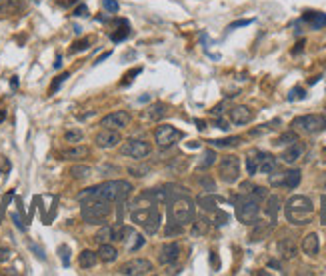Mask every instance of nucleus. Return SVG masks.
<instances>
[{"mask_svg":"<svg viewBox=\"0 0 326 276\" xmlns=\"http://www.w3.org/2000/svg\"><path fill=\"white\" fill-rule=\"evenodd\" d=\"M130 220L136 226H142L146 234H156L160 228V212L158 202L152 190L142 192L130 206Z\"/></svg>","mask_w":326,"mask_h":276,"instance_id":"1","label":"nucleus"},{"mask_svg":"<svg viewBox=\"0 0 326 276\" xmlns=\"http://www.w3.org/2000/svg\"><path fill=\"white\" fill-rule=\"evenodd\" d=\"M132 184L126 180H106L102 184L84 188L82 192L76 194L78 202H86V200H106L112 204H124L126 198L132 194Z\"/></svg>","mask_w":326,"mask_h":276,"instance_id":"2","label":"nucleus"},{"mask_svg":"<svg viewBox=\"0 0 326 276\" xmlns=\"http://www.w3.org/2000/svg\"><path fill=\"white\" fill-rule=\"evenodd\" d=\"M284 216L290 224L294 226H304L312 222V216H314V204L308 196L296 194L290 196L284 204Z\"/></svg>","mask_w":326,"mask_h":276,"instance_id":"3","label":"nucleus"},{"mask_svg":"<svg viewBox=\"0 0 326 276\" xmlns=\"http://www.w3.org/2000/svg\"><path fill=\"white\" fill-rule=\"evenodd\" d=\"M80 216L86 224H94V226H100V224H106L108 216L112 214L114 206L112 202H106V200H86V202H80Z\"/></svg>","mask_w":326,"mask_h":276,"instance_id":"4","label":"nucleus"},{"mask_svg":"<svg viewBox=\"0 0 326 276\" xmlns=\"http://www.w3.org/2000/svg\"><path fill=\"white\" fill-rule=\"evenodd\" d=\"M168 214H170V220H174V222H178L182 226L192 224L196 218V204L188 194L176 196L174 200H170Z\"/></svg>","mask_w":326,"mask_h":276,"instance_id":"5","label":"nucleus"},{"mask_svg":"<svg viewBox=\"0 0 326 276\" xmlns=\"http://www.w3.org/2000/svg\"><path fill=\"white\" fill-rule=\"evenodd\" d=\"M232 200L236 204V218L240 220L242 224L252 226L258 220V216H260V202L252 200V198H248L244 194H236Z\"/></svg>","mask_w":326,"mask_h":276,"instance_id":"6","label":"nucleus"},{"mask_svg":"<svg viewBox=\"0 0 326 276\" xmlns=\"http://www.w3.org/2000/svg\"><path fill=\"white\" fill-rule=\"evenodd\" d=\"M326 128L324 114H304L292 120V130L302 132V134H316Z\"/></svg>","mask_w":326,"mask_h":276,"instance_id":"7","label":"nucleus"},{"mask_svg":"<svg viewBox=\"0 0 326 276\" xmlns=\"http://www.w3.org/2000/svg\"><path fill=\"white\" fill-rule=\"evenodd\" d=\"M218 174H220V180L222 182L234 184L240 178V158L234 156V154L224 156L220 160V164H218Z\"/></svg>","mask_w":326,"mask_h":276,"instance_id":"8","label":"nucleus"},{"mask_svg":"<svg viewBox=\"0 0 326 276\" xmlns=\"http://www.w3.org/2000/svg\"><path fill=\"white\" fill-rule=\"evenodd\" d=\"M150 152H152V144L146 142V140H138V138L122 140V146H120V154L128 156V158H134V160H142Z\"/></svg>","mask_w":326,"mask_h":276,"instance_id":"9","label":"nucleus"},{"mask_svg":"<svg viewBox=\"0 0 326 276\" xmlns=\"http://www.w3.org/2000/svg\"><path fill=\"white\" fill-rule=\"evenodd\" d=\"M182 138V132L170 124H162L154 130V142L160 146V148H166V146H172L174 142H178Z\"/></svg>","mask_w":326,"mask_h":276,"instance_id":"10","label":"nucleus"},{"mask_svg":"<svg viewBox=\"0 0 326 276\" xmlns=\"http://www.w3.org/2000/svg\"><path fill=\"white\" fill-rule=\"evenodd\" d=\"M150 272H152V262L148 258H132L118 268V274L122 276H144Z\"/></svg>","mask_w":326,"mask_h":276,"instance_id":"11","label":"nucleus"},{"mask_svg":"<svg viewBox=\"0 0 326 276\" xmlns=\"http://www.w3.org/2000/svg\"><path fill=\"white\" fill-rule=\"evenodd\" d=\"M128 124H130V114L124 112V110H118V112H110V114H106V116L100 120V126H102V128H110V130H124Z\"/></svg>","mask_w":326,"mask_h":276,"instance_id":"12","label":"nucleus"},{"mask_svg":"<svg viewBox=\"0 0 326 276\" xmlns=\"http://www.w3.org/2000/svg\"><path fill=\"white\" fill-rule=\"evenodd\" d=\"M122 142V136H120V130H110V128H102L100 132H96L94 136V144L98 148H116L118 144Z\"/></svg>","mask_w":326,"mask_h":276,"instance_id":"13","label":"nucleus"},{"mask_svg":"<svg viewBox=\"0 0 326 276\" xmlns=\"http://www.w3.org/2000/svg\"><path fill=\"white\" fill-rule=\"evenodd\" d=\"M180 258V244L178 242H166L158 250V262L162 266H170Z\"/></svg>","mask_w":326,"mask_h":276,"instance_id":"14","label":"nucleus"},{"mask_svg":"<svg viewBox=\"0 0 326 276\" xmlns=\"http://www.w3.org/2000/svg\"><path fill=\"white\" fill-rule=\"evenodd\" d=\"M252 118H254V112H252L248 106H244V104H238V106H232V108H230V120H232V124H236V126H244V124H248Z\"/></svg>","mask_w":326,"mask_h":276,"instance_id":"15","label":"nucleus"},{"mask_svg":"<svg viewBox=\"0 0 326 276\" xmlns=\"http://www.w3.org/2000/svg\"><path fill=\"white\" fill-rule=\"evenodd\" d=\"M254 156H256V162H258V172L270 174V172L276 168V156L274 154L258 150V152H254Z\"/></svg>","mask_w":326,"mask_h":276,"instance_id":"16","label":"nucleus"},{"mask_svg":"<svg viewBox=\"0 0 326 276\" xmlns=\"http://www.w3.org/2000/svg\"><path fill=\"white\" fill-rule=\"evenodd\" d=\"M304 150H306V146H304V142H300V140H296V142H292V144H288L286 146V150L282 152V160L286 162V164H294L298 158H302V154H304Z\"/></svg>","mask_w":326,"mask_h":276,"instance_id":"17","label":"nucleus"},{"mask_svg":"<svg viewBox=\"0 0 326 276\" xmlns=\"http://www.w3.org/2000/svg\"><path fill=\"white\" fill-rule=\"evenodd\" d=\"M278 254H280L284 260H292V258H296V254H298L296 240L290 238V236L280 238V240H278Z\"/></svg>","mask_w":326,"mask_h":276,"instance_id":"18","label":"nucleus"},{"mask_svg":"<svg viewBox=\"0 0 326 276\" xmlns=\"http://www.w3.org/2000/svg\"><path fill=\"white\" fill-rule=\"evenodd\" d=\"M96 254H98V260H100V262L110 264V262H116V258H118V248H116L114 244H110V242H104V244L98 246Z\"/></svg>","mask_w":326,"mask_h":276,"instance_id":"19","label":"nucleus"},{"mask_svg":"<svg viewBox=\"0 0 326 276\" xmlns=\"http://www.w3.org/2000/svg\"><path fill=\"white\" fill-rule=\"evenodd\" d=\"M280 204H282L280 196H276V194H272V196H266V206H264V212H266V216H268V222L276 224V216H278Z\"/></svg>","mask_w":326,"mask_h":276,"instance_id":"20","label":"nucleus"},{"mask_svg":"<svg viewBox=\"0 0 326 276\" xmlns=\"http://www.w3.org/2000/svg\"><path fill=\"white\" fill-rule=\"evenodd\" d=\"M24 8V0H0V16H14Z\"/></svg>","mask_w":326,"mask_h":276,"instance_id":"21","label":"nucleus"},{"mask_svg":"<svg viewBox=\"0 0 326 276\" xmlns=\"http://www.w3.org/2000/svg\"><path fill=\"white\" fill-rule=\"evenodd\" d=\"M88 154H90V148L88 146H80V144H72L70 148L60 150V158L62 160H80V158H86Z\"/></svg>","mask_w":326,"mask_h":276,"instance_id":"22","label":"nucleus"},{"mask_svg":"<svg viewBox=\"0 0 326 276\" xmlns=\"http://www.w3.org/2000/svg\"><path fill=\"white\" fill-rule=\"evenodd\" d=\"M252 226H256L252 232H250V242H260V240H264L268 234H270V230L274 228V224L272 222H268V224H264V222H260V220H256V222L252 224Z\"/></svg>","mask_w":326,"mask_h":276,"instance_id":"23","label":"nucleus"},{"mask_svg":"<svg viewBox=\"0 0 326 276\" xmlns=\"http://www.w3.org/2000/svg\"><path fill=\"white\" fill-rule=\"evenodd\" d=\"M318 248H320V240H318V234L310 232L302 238V252L306 256H316L318 254Z\"/></svg>","mask_w":326,"mask_h":276,"instance_id":"24","label":"nucleus"},{"mask_svg":"<svg viewBox=\"0 0 326 276\" xmlns=\"http://www.w3.org/2000/svg\"><path fill=\"white\" fill-rule=\"evenodd\" d=\"M302 20H304V22H308V24H310V28H314V30H320V28H324V26H326V14H322V12H312V10H306V12L302 14Z\"/></svg>","mask_w":326,"mask_h":276,"instance_id":"25","label":"nucleus"},{"mask_svg":"<svg viewBox=\"0 0 326 276\" xmlns=\"http://www.w3.org/2000/svg\"><path fill=\"white\" fill-rule=\"evenodd\" d=\"M166 114H168L166 104H162V102H156V104H152V106L146 110V118H148V120H160V118H164Z\"/></svg>","mask_w":326,"mask_h":276,"instance_id":"26","label":"nucleus"},{"mask_svg":"<svg viewBox=\"0 0 326 276\" xmlns=\"http://www.w3.org/2000/svg\"><path fill=\"white\" fill-rule=\"evenodd\" d=\"M96 262H98V254L94 252V250H82L80 254H78V264H80V268H92V266H96Z\"/></svg>","mask_w":326,"mask_h":276,"instance_id":"27","label":"nucleus"},{"mask_svg":"<svg viewBox=\"0 0 326 276\" xmlns=\"http://www.w3.org/2000/svg\"><path fill=\"white\" fill-rule=\"evenodd\" d=\"M68 174H70L74 180H86V178L92 174V168L86 166V164H74V166L68 170Z\"/></svg>","mask_w":326,"mask_h":276,"instance_id":"28","label":"nucleus"},{"mask_svg":"<svg viewBox=\"0 0 326 276\" xmlns=\"http://www.w3.org/2000/svg\"><path fill=\"white\" fill-rule=\"evenodd\" d=\"M300 180H302V174H300V170H296V168H292V170H286L284 172V188H296L298 184H300Z\"/></svg>","mask_w":326,"mask_h":276,"instance_id":"29","label":"nucleus"},{"mask_svg":"<svg viewBox=\"0 0 326 276\" xmlns=\"http://www.w3.org/2000/svg\"><path fill=\"white\" fill-rule=\"evenodd\" d=\"M216 202H220V198H216L214 194H200L198 196V204L204 212H212L216 210Z\"/></svg>","mask_w":326,"mask_h":276,"instance_id":"30","label":"nucleus"},{"mask_svg":"<svg viewBox=\"0 0 326 276\" xmlns=\"http://www.w3.org/2000/svg\"><path fill=\"white\" fill-rule=\"evenodd\" d=\"M112 230H114V226H110V224H100V230L94 234V240L98 244L112 242Z\"/></svg>","mask_w":326,"mask_h":276,"instance_id":"31","label":"nucleus"},{"mask_svg":"<svg viewBox=\"0 0 326 276\" xmlns=\"http://www.w3.org/2000/svg\"><path fill=\"white\" fill-rule=\"evenodd\" d=\"M208 226H210V220L208 218H194V222H192V236H200V234H206L208 232Z\"/></svg>","mask_w":326,"mask_h":276,"instance_id":"32","label":"nucleus"},{"mask_svg":"<svg viewBox=\"0 0 326 276\" xmlns=\"http://www.w3.org/2000/svg\"><path fill=\"white\" fill-rule=\"evenodd\" d=\"M242 142L240 136H230V138H220V140H210L212 146L216 148H230V146H238Z\"/></svg>","mask_w":326,"mask_h":276,"instance_id":"33","label":"nucleus"},{"mask_svg":"<svg viewBox=\"0 0 326 276\" xmlns=\"http://www.w3.org/2000/svg\"><path fill=\"white\" fill-rule=\"evenodd\" d=\"M298 140V132L296 130H288V132H282L276 140H274V144L276 146H288V144H292V142H296Z\"/></svg>","mask_w":326,"mask_h":276,"instance_id":"34","label":"nucleus"},{"mask_svg":"<svg viewBox=\"0 0 326 276\" xmlns=\"http://www.w3.org/2000/svg\"><path fill=\"white\" fill-rule=\"evenodd\" d=\"M210 222L214 224V226H224V224H228V214L224 212V210H212V218H210Z\"/></svg>","mask_w":326,"mask_h":276,"instance_id":"35","label":"nucleus"},{"mask_svg":"<svg viewBox=\"0 0 326 276\" xmlns=\"http://www.w3.org/2000/svg\"><path fill=\"white\" fill-rule=\"evenodd\" d=\"M268 182H270V186H282L284 184V170H272L268 174Z\"/></svg>","mask_w":326,"mask_h":276,"instance_id":"36","label":"nucleus"},{"mask_svg":"<svg viewBox=\"0 0 326 276\" xmlns=\"http://www.w3.org/2000/svg\"><path fill=\"white\" fill-rule=\"evenodd\" d=\"M82 138H84L82 130H66V132H64V140H66L68 144H80Z\"/></svg>","mask_w":326,"mask_h":276,"instance_id":"37","label":"nucleus"},{"mask_svg":"<svg viewBox=\"0 0 326 276\" xmlns=\"http://www.w3.org/2000/svg\"><path fill=\"white\" fill-rule=\"evenodd\" d=\"M214 160H216V152H214L212 148L204 150V154H202V160H200V168H208V166H212V164H214Z\"/></svg>","mask_w":326,"mask_h":276,"instance_id":"38","label":"nucleus"},{"mask_svg":"<svg viewBox=\"0 0 326 276\" xmlns=\"http://www.w3.org/2000/svg\"><path fill=\"white\" fill-rule=\"evenodd\" d=\"M88 46H90V38H80V40H74V42H72V46H70V54L84 52Z\"/></svg>","mask_w":326,"mask_h":276,"instance_id":"39","label":"nucleus"},{"mask_svg":"<svg viewBox=\"0 0 326 276\" xmlns=\"http://www.w3.org/2000/svg\"><path fill=\"white\" fill-rule=\"evenodd\" d=\"M288 102H294V100H304L306 98V90L302 86H294L290 92H288Z\"/></svg>","mask_w":326,"mask_h":276,"instance_id":"40","label":"nucleus"},{"mask_svg":"<svg viewBox=\"0 0 326 276\" xmlns=\"http://www.w3.org/2000/svg\"><path fill=\"white\" fill-rule=\"evenodd\" d=\"M182 230H184L182 224H178V222H174V220H170L168 226H166V236L172 238V236H176V234H182Z\"/></svg>","mask_w":326,"mask_h":276,"instance_id":"41","label":"nucleus"},{"mask_svg":"<svg viewBox=\"0 0 326 276\" xmlns=\"http://www.w3.org/2000/svg\"><path fill=\"white\" fill-rule=\"evenodd\" d=\"M246 170H248L250 176H254L258 172V162H256V156L254 154H248V158H246Z\"/></svg>","mask_w":326,"mask_h":276,"instance_id":"42","label":"nucleus"},{"mask_svg":"<svg viewBox=\"0 0 326 276\" xmlns=\"http://www.w3.org/2000/svg\"><path fill=\"white\" fill-rule=\"evenodd\" d=\"M66 78H70V74H68V72H64V74H60V76H58L56 80H54V82L50 84V90H48V92H50V94H54V92H56V90H58V88L62 86V82H64Z\"/></svg>","mask_w":326,"mask_h":276,"instance_id":"43","label":"nucleus"},{"mask_svg":"<svg viewBox=\"0 0 326 276\" xmlns=\"http://www.w3.org/2000/svg\"><path fill=\"white\" fill-rule=\"evenodd\" d=\"M148 170H150L148 166H138V168H134V166H132V168H128V172H130L134 178H142V176H146V172H148Z\"/></svg>","mask_w":326,"mask_h":276,"instance_id":"44","label":"nucleus"},{"mask_svg":"<svg viewBox=\"0 0 326 276\" xmlns=\"http://www.w3.org/2000/svg\"><path fill=\"white\" fill-rule=\"evenodd\" d=\"M12 250L10 248H4V246H0V264H4V262H8L10 258H12Z\"/></svg>","mask_w":326,"mask_h":276,"instance_id":"45","label":"nucleus"},{"mask_svg":"<svg viewBox=\"0 0 326 276\" xmlns=\"http://www.w3.org/2000/svg\"><path fill=\"white\" fill-rule=\"evenodd\" d=\"M104 8H106V12L116 14L118 12V2L116 0H104Z\"/></svg>","mask_w":326,"mask_h":276,"instance_id":"46","label":"nucleus"},{"mask_svg":"<svg viewBox=\"0 0 326 276\" xmlns=\"http://www.w3.org/2000/svg\"><path fill=\"white\" fill-rule=\"evenodd\" d=\"M252 20H238V22H234V24H230L228 26V30H234V28H240V26H248Z\"/></svg>","mask_w":326,"mask_h":276,"instance_id":"47","label":"nucleus"},{"mask_svg":"<svg viewBox=\"0 0 326 276\" xmlns=\"http://www.w3.org/2000/svg\"><path fill=\"white\" fill-rule=\"evenodd\" d=\"M134 74H140V68H134V70H132V72H130V74L126 76V80H124V82H120V84H124V86H128V84L132 82V76H134Z\"/></svg>","mask_w":326,"mask_h":276,"instance_id":"48","label":"nucleus"},{"mask_svg":"<svg viewBox=\"0 0 326 276\" xmlns=\"http://www.w3.org/2000/svg\"><path fill=\"white\" fill-rule=\"evenodd\" d=\"M60 252H62V262L68 264V262H70V256H68L70 252H68V248H66V246H60Z\"/></svg>","mask_w":326,"mask_h":276,"instance_id":"49","label":"nucleus"},{"mask_svg":"<svg viewBox=\"0 0 326 276\" xmlns=\"http://www.w3.org/2000/svg\"><path fill=\"white\" fill-rule=\"evenodd\" d=\"M12 220H14V224H16V228H20V230H24V224L20 222V216H18L16 212H12Z\"/></svg>","mask_w":326,"mask_h":276,"instance_id":"50","label":"nucleus"},{"mask_svg":"<svg viewBox=\"0 0 326 276\" xmlns=\"http://www.w3.org/2000/svg\"><path fill=\"white\" fill-rule=\"evenodd\" d=\"M320 222L326 224V196H322V218H320Z\"/></svg>","mask_w":326,"mask_h":276,"instance_id":"51","label":"nucleus"},{"mask_svg":"<svg viewBox=\"0 0 326 276\" xmlns=\"http://www.w3.org/2000/svg\"><path fill=\"white\" fill-rule=\"evenodd\" d=\"M210 260H212V268H214V270H218L220 262H218V258H216V252H210Z\"/></svg>","mask_w":326,"mask_h":276,"instance_id":"52","label":"nucleus"},{"mask_svg":"<svg viewBox=\"0 0 326 276\" xmlns=\"http://www.w3.org/2000/svg\"><path fill=\"white\" fill-rule=\"evenodd\" d=\"M304 44H306V42H304V40H300V42L296 44V48L292 50V54H300V52H302V48H304Z\"/></svg>","mask_w":326,"mask_h":276,"instance_id":"53","label":"nucleus"},{"mask_svg":"<svg viewBox=\"0 0 326 276\" xmlns=\"http://www.w3.org/2000/svg\"><path fill=\"white\" fill-rule=\"evenodd\" d=\"M74 16H86V6H80L78 10H74Z\"/></svg>","mask_w":326,"mask_h":276,"instance_id":"54","label":"nucleus"},{"mask_svg":"<svg viewBox=\"0 0 326 276\" xmlns=\"http://www.w3.org/2000/svg\"><path fill=\"white\" fill-rule=\"evenodd\" d=\"M216 126H218V128H222V130H228V124H226V120H216Z\"/></svg>","mask_w":326,"mask_h":276,"instance_id":"55","label":"nucleus"},{"mask_svg":"<svg viewBox=\"0 0 326 276\" xmlns=\"http://www.w3.org/2000/svg\"><path fill=\"white\" fill-rule=\"evenodd\" d=\"M268 266H270V268H276V270H282V266H280L276 260H270V262H268Z\"/></svg>","mask_w":326,"mask_h":276,"instance_id":"56","label":"nucleus"},{"mask_svg":"<svg viewBox=\"0 0 326 276\" xmlns=\"http://www.w3.org/2000/svg\"><path fill=\"white\" fill-rule=\"evenodd\" d=\"M108 56H110V52H104V54H102V56H100V58H98V60H96L94 64H100V62H102V60H106Z\"/></svg>","mask_w":326,"mask_h":276,"instance_id":"57","label":"nucleus"},{"mask_svg":"<svg viewBox=\"0 0 326 276\" xmlns=\"http://www.w3.org/2000/svg\"><path fill=\"white\" fill-rule=\"evenodd\" d=\"M60 66H62V56H58V58H56V62H54V68H56V70H58Z\"/></svg>","mask_w":326,"mask_h":276,"instance_id":"58","label":"nucleus"},{"mask_svg":"<svg viewBox=\"0 0 326 276\" xmlns=\"http://www.w3.org/2000/svg\"><path fill=\"white\" fill-rule=\"evenodd\" d=\"M6 120V110H0V122Z\"/></svg>","mask_w":326,"mask_h":276,"instance_id":"59","label":"nucleus"},{"mask_svg":"<svg viewBox=\"0 0 326 276\" xmlns=\"http://www.w3.org/2000/svg\"><path fill=\"white\" fill-rule=\"evenodd\" d=\"M318 78H320V76H312L308 82H310V84H316V82H318Z\"/></svg>","mask_w":326,"mask_h":276,"instance_id":"60","label":"nucleus"},{"mask_svg":"<svg viewBox=\"0 0 326 276\" xmlns=\"http://www.w3.org/2000/svg\"><path fill=\"white\" fill-rule=\"evenodd\" d=\"M196 124H198V128H200V130H202V128H204V126H206V124H204V122H202V120H196Z\"/></svg>","mask_w":326,"mask_h":276,"instance_id":"61","label":"nucleus"},{"mask_svg":"<svg viewBox=\"0 0 326 276\" xmlns=\"http://www.w3.org/2000/svg\"><path fill=\"white\" fill-rule=\"evenodd\" d=\"M322 188H326V172H324V176H322Z\"/></svg>","mask_w":326,"mask_h":276,"instance_id":"62","label":"nucleus"},{"mask_svg":"<svg viewBox=\"0 0 326 276\" xmlns=\"http://www.w3.org/2000/svg\"><path fill=\"white\" fill-rule=\"evenodd\" d=\"M324 120H326V112H324Z\"/></svg>","mask_w":326,"mask_h":276,"instance_id":"63","label":"nucleus"},{"mask_svg":"<svg viewBox=\"0 0 326 276\" xmlns=\"http://www.w3.org/2000/svg\"><path fill=\"white\" fill-rule=\"evenodd\" d=\"M324 150H326V148H324Z\"/></svg>","mask_w":326,"mask_h":276,"instance_id":"64","label":"nucleus"}]
</instances>
